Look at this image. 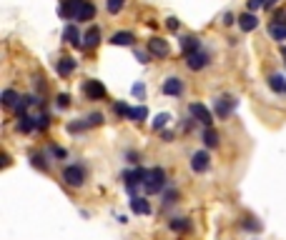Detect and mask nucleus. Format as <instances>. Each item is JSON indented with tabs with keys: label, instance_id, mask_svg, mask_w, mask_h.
<instances>
[{
	"label": "nucleus",
	"instance_id": "obj_12",
	"mask_svg": "<svg viewBox=\"0 0 286 240\" xmlns=\"http://www.w3.org/2000/svg\"><path fill=\"white\" fill-rule=\"evenodd\" d=\"M201 50V43L193 38V35H186V38H181V53L188 58V55H193V53H198Z\"/></svg>",
	"mask_w": 286,
	"mask_h": 240
},
{
	"label": "nucleus",
	"instance_id": "obj_16",
	"mask_svg": "<svg viewBox=\"0 0 286 240\" xmlns=\"http://www.w3.org/2000/svg\"><path fill=\"white\" fill-rule=\"evenodd\" d=\"M238 25H241V30H243V33H251V30H256V28H259V20H256V15H254V13H243V15L238 18Z\"/></svg>",
	"mask_w": 286,
	"mask_h": 240
},
{
	"label": "nucleus",
	"instance_id": "obj_10",
	"mask_svg": "<svg viewBox=\"0 0 286 240\" xmlns=\"http://www.w3.org/2000/svg\"><path fill=\"white\" fill-rule=\"evenodd\" d=\"M148 53L156 55V58H166L169 55V43H166V40H161V38H151L148 40Z\"/></svg>",
	"mask_w": 286,
	"mask_h": 240
},
{
	"label": "nucleus",
	"instance_id": "obj_3",
	"mask_svg": "<svg viewBox=\"0 0 286 240\" xmlns=\"http://www.w3.org/2000/svg\"><path fill=\"white\" fill-rule=\"evenodd\" d=\"M63 180H65L70 188H78V185L86 183V173H83V168H80V165H68V168L63 170Z\"/></svg>",
	"mask_w": 286,
	"mask_h": 240
},
{
	"label": "nucleus",
	"instance_id": "obj_37",
	"mask_svg": "<svg viewBox=\"0 0 286 240\" xmlns=\"http://www.w3.org/2000/svg\"><path fill=\"white\" fill-rule=\"evenodd\" d=\"M136 58H138L141 63H148V53H143V50H136Z\"/></svg>",
	"mask_w": 286,
	"mask_h": 240
},
{
	"label": "nucleus",
	"instance_id": "obj_23",
	"mask_svg": "<svg viewBox=\"0 0 286 240\" xmlns=\"http://www.w3.org/2000/svg\"><path fill=\"white\" fill-rule=\"evenodd\" d=\"M269 85H271V90H276V93H286V80H284L281 75H271V78H269Z\"/></svg>",
	"mask_w": 286,
	"mask_h": 240
},
{
	"label": "nucleus",
	"instance_id": "obj_21",
	"mask_svg": "<svg viewBox=\"0 0 286 240\" xmlns=\"http://www.w3.org/2000/svg\"><path fill=\"white\" fill-rule=\"evenodd\" d=\"M93 15H96V8H93V3H88V0H86L75 20H93Z\"/></svg>",
	"mask_w": 286,
	"mask_h": 240
},
{
	"label": "nucleus",
	"instance_id": "obj_22",
	"mask_svg": "<svg viewBox=\"0 0 286 240\" xmlns=\"http://www.w3.org/2000/svg\"><path fill=\"white\" fill-rule=\"evenodd\" d=\"M203 143H206V148H216L219 145V133L214 128H206L203 130Z\"/></svg>",
	"mask_w": 286,
	"mask_h": 240
},
{
	"label": "nucleus",
	"instance_id": "obj_36",
	"mask_svg": "<svg viewBox=\"0 0 286 240\" xmlns=\"http://www.w3.org/2000/svg\"><path fill=\"white\" fill-rule=\"evenodd\" d=\"M166 25H169V30H173V33L178 30V20H176V18H169V20H166Z\"/></svg>",
	"mask_w": 286,
	"mask_h": 240
},
{
	"label": "nucleus",
	"instance_id": "obj_14",
	"mask_svg": "<svg viewBox=\"0 0 286 240\" xmlns=\"http://www.w3.org/2000/svg\"><path fill=\"white\" fill-rule=\"evenodd\" d=\"M133 40H136V35L128 33V30H118V33L111 35V43L113 45H133Z\"/></svg>",
	"mask_w": 286,
	"mask_h": 240
},
{
	"label": "nucleus",
	"instance_id": "obj_28",
	"mask_svg": "<svg viewBox=\"0 0 286 240\" xmlns=\"http://www.w3.org/2000/svg\"><path fill=\"white\" fill-rule=\"evenodd\" d=\"M123 5H126V0H108V3H106V10L115 15V13H118L120 8H123Z\"/></svg>",
	"mask_w": 286,
	"mask_h": 240
},
{
	"label": "nucleus",
	"instance_id": "obj_15",
	"mask_svg": "<svg viewBox=\"0 0 286 240\" xmlns=\"http://www.w3.org/2000/svg\"><path fill=\"white\" fill-rule=\"evenodd\" d=\"M166 95H181V90H183V83H181V78H169L166 83H163V88H161Z\"/></svg>",
	"mask_w": 286,
	"mask_h": 240
},
{
	"label": "nucleus",
	"instance_id": "obj_13",
	"mask_svg": "<svg viewBox=\"0 0 286 240\" xmlns=\"http://www.w3.org/2000/svg\"><path fill=\"white\" fill-rule=\"evenodd\" d=\"M98 43H101V28H96V25H93V28H88V30H86V35H83V48H88V50H91V48H96Z\"/></svg>",
	"mask_w": 286,
	"mask_h": 240
},
{
	"label": "nucleus",
	"instance_id": "obj_34",
	"mask_svg": "<svg viewBox=\"0 0 286 240\" xmlns=\"http://www.w3.org/2000/svg\"><path fill=\"white\" fill-rule=\"evenodd\" d=\"M261 5H266V0H249V10H259Z\"/></svg>",
	"mask_w": 286,
	"mask_h": 240
},
{
	"label": "nucleus",
	"instance_id": "obj_32",
	"mask_svg": "<svg viewBox=\"0 0 286 240\" xmlns=\"http://www.w3.org/2000/svg\"><path fill=\"white\" fill-rule=\"evenodd\" d=\"M33 165L40 168V170H46V168H48V163L43 160V155H33Z\"/></svg>",
	"mask_w": 286,
	"mask_h": 240
},
{
	"label": "nucleus",
	"instance_id": "obj_11",
	"mask_svg": "<svg viewBox=\"0 0 286 240\" xmlns=\"http://www.w3.org/2000/svg\"><path fill=\"white\" fill-rule=\"evenodd\" d=\"M186 65H188V70H201V68H206V65H209V53L198 50V53L188 55V58H186Z\"/></svg>",
	"mask_w": 286,
	"mask_h": 240
},
{
	"label": "nucleus",
	"instance_id": "obj_40",
	"mask_svg": "<svg viewBox=\"0 0 286 240\" xmlns=\"http://www.w3.org/2000/svg\"><path fill=\"white\" fill-rule=\"evenodd\" d=\"M274 5H276V0H266V5H264V8H274Z\"/></svg>",
	"mask_w": 286,
	"mask_h": 240
},
{
	"label": "nucleus",
	"instance_id": "obj_19",
	"mask_svg": "<svg viewBox=\"0 0 286 240\" xmlns=\"http://www.w3.org/2000/svg\"><path fill=\"white\" fill-rule=\"evenodd\" d=\"M18 128H20V133H30V130H35V118H30V115H20V118H18Z\"/></svg>",
	"mask_w": 286,
	"mask_h": 240
},
{
	"label": "nucleus",
	"instance_id": "obj_2",
	"mask_svg": "<svg viewBox=\"0 0 286 240\" xmlns=\"http://www.w3.org/2000/svg\"><path fill=\"white\" fill-rule=\"evenodd\" d=\"M188 113H191V118H193V120H198V123H201L203 128H211L214 118H211L209 108H203L201 103H191V105H188Z\"/></svg>",
	"mask_w": 286,
	"mask_h": 240
},
{
	"label": "nucleus",
	"instance_id": "obj_25",
	"mask_svg": "<svg viewBox=\"0 0 286 240\" xmlns=\"http://www.w3.org/2000/svg\"><path fill=\"white\" fill-rule=\"evenodd\" d=\"M146 115H148L146 105H138V108H133V110H131V120H136V123H143Z\"/></svg>",
	"mask_w": 286,
	"mask_h": 240
},
{
	"label": "nucleus",
	"instance_id": "obj_5",
	"mask_svg": "<svg viewBox=\"0 0 286 240\" xmlns=\"http://www.w3.org/2000/svg\"><path fill=\"white\" fill-rule=\"evenodd\" d=\"M83 3H86V0H63V5L58 8L60 18H70V20H75L78 13H80V8H83Z\"/></svg>",
	"mask_w": 286,
	"mask_h": 240
},
{
	"label": "nucleus",
	"instance_id": "obj_38",
	"mask_svg": "<svg viewBox=\"0 0 286 240\" xmlns=\"http://www.w3.org/2000/svg\"><path fill=\"white\" fill-rule=\"evenodd\" d=\"M231 23H233V15L226 13V15H224V25H231Z\"/></svg>",
	"mask_w": 286,
	"mask_h": 240
},
{
	"label": "nucleus",
	"instance_id": "obj_1",
	"mask_svg": "<svg viewBox=\"0 0 286 240\" xmlns=\"http://www.w3.org/2000/svg\"><path fill=\"white\" fill-rule=\"evenodd\" d=\"M146 193H161L163 188H166V170L163 168H153L148 173V180H146Z\"/></svg>",
	"mask_w": 286,
	"mask_h": 240
},
{
	"label": "nucleus",
	"instance_id": "obj_27",
	"mask_svg": "<svg viewBox=\"0 0 286 240\" xmlns=\"http://www.w3.org/2000/svg\"><path fill=\"white\" fill-rule=\"evenodd\" d=\"M113 110H115L118 115H126V118H131V110H133V108H131L128 103H123V100H120V103H115V105H113Z\"/></svg>",
	"mask_w": 286,
	"mask_h": 240
},
{
	"label": "nucleus",
	"instance_id": "obj_33",
	"mask_svg": "<svg viewBox=\"0 0 286 240\" xmlns=\"http://www.w3.org/2000/svg\"><path fill=\"white\" fill-rule=\"evenodd\" d=\"M163 203H166V205H171V203H176V190H169L166 195H163Z\"/></svg>",
	"mask_w": 286,
	"mask_h": 240
},
{
	"label": "nucleus",
	"instance_id": "obj_31",
	"mask_svg": "<svg viewBox=\"0 0 286 240\" xmlns=\"http://www.w3.org/2000/svg\"><path fill=\"white\" fill-rule=\"evenodd\" d=\"M35 128H40V130H46V128H48V115H46V113L35 118Z\"/></svg>",
	"mask_w": 286,
	"mask_h": 240
},
{
	"label": "nucleus",
	"instance_id": "obj_9",
	"mask_svg": "<svg viewBox=\"0 0 286 240\" xmlns=\"http://www.w3.org/2000/svg\"><path fill=\"white\" fill-rule=\"evenodd\" d=\"M101 123H103V115H101V113H93V115H88L86 123H70L68 130H70V133H78V130H86V128H96V125H101Z\"/></svg>",
	"mask_w": 286,
	"mask_h": 240
},
{
	"label": "nucleus",
	"instance_id": "obj_24",
	"mask_svg": "<svg viewBox=\"0 0 286 240\" xmlns=\"http://www.w3.org/2000/svg\"><path fill=\"white\" fill-rule=\"evenodd\" d=\"M18 103H20V98H18L15 90H3V105H5V108H13V105H18Z\"/></svg>",
	"mask_w": 286,
	"mask_h": 240
},
{
	"label": "nucleus",
	"instance_id": "obj_26",
	"mask_svg": "<svg viewBox=\"0 0 286 240\" xmlns=\"http://www.w3.org/2000/svg\"><path fill=\"white\" fill-rule=\"evenodd\" d=\"M166 123H169V113H158V115L153 118V130L166 128Z\"/></svg>",
	"mask_w": 286,
	"mask_h": 240
},
{
	"label": "nucleus",
	"instance_id": "obj_7",
	"mask_svg": "<svg viewBox=\"0 0 286 240\" xmlns=\"http://www.w3.org/2000/svg\"><path fill=\"white\" fill-rule=\"evenodd\" d=\"M83 93L91 100H101V98H106V85L101 83V80H86V83H83Z\"/></svg>",
	"mask_w": 286,
	"mask_h": 240
},
{
	"label": "nucleus",
	"instance_id": "obj_29",
	"mask_svg": "<svg viewBox=\"0 0 286 240\" xmlns=\"http://www.w3.org/2000/svg\"><path fill=\"white\" fill-rule=\"evenodd\" d=\"M171 228H173L176 233H181V230H188V220H186V218H173V220H171Z\"/></svg>",
	"mask_w": 286,
	"mask_h": 240
},
{
	"label": "nucleus",
	"instance_id": "obj_6",
	"mask_svg": "<svg viewBox=\"0 0 286 240\" xmlns=\"http://www.w3.org/2000/svg\"><path fill=\"white\" fill-rule=\"evenodd\" d=\"M209 153L206 150H196L193 155H191V170L193 173H206L209 170Z\"/></svg>",
	"mask_w": 286,
	"mask_h": 240
},
{
	"label": "nucleus",
	"instance_id": "obj_8",
	"mask_svg": "<svg viewBox=\"0 0 286 240\" xmlns=\"http://www.w3.org/2000/svg\"><path fill=\"white\" fill-rule=\"evenodd\" d=\"M233 108H236V98H231V95L216 98V115L219 118H229L233 113Z\"/></svg>",
	"mask_w": 286,
	"mask_h": 240
},
{
	"label": "nucleus",
	"instance_id": "obj_30",
	"mask_svg": "<svg viewBox=\"0 0 286 240\" xmlns=\"http://www.w3.org/2000/svg\"><path fill=\"white\" fill-rule=\"evenodd\" d=\"M56 105H58L60 110H63V108H68V105H70V95H68V93H60V95L56 98Z\"/></svg>",
	"mask_w": 286,
	"mask_h": 240
},
{
	"label": "nucleus",
	"instance_id": "obj_35",
	"mask_svg": "<svg viewBox=\"0 0 286 240\" xmlns=\"http://www.w3.org/2000/svg\"><path fill=\"white\" fill-rule=\"evenodd\" d=\"M143 93H146L143 83H136V85H133V95H136V98H143Z\"/></svg>",
	"mask_w": 286,
	"mask_h": 240
},
{
	"label": "nucleus",
	"instance_id": "obj_18",
	"mask_svg": "<svg viewBox=\"0 0 286 240\" xmlns=\"http://www.w3.org/2000/svg\"><path fill=\"white\" fill-rule=\"evenodd\" d=\"M63 40L65 43H70V45H80V33H78V28L75 25H65V30H63Z\"/></svg>",
	"mask_w": 286,
	"mask_h": 240
},
{
	"label": "nucleus",
	"instance_id": "obj_4",
	"mask_svg": "<svg viewBox=\"0 0 286 240\" xmlns=\"http://www.w3.org/2000/svg\"><path fill=\"white\" fill-rule=\"evenodd\" d=\"M269 33H271V38L274 40H286V13L281 10V13H276V20L269 25Z\"/></svg>",
	"mask_w": 286,
	"mask_h": 240
},
{
	"label": "nucleus",
	"instance_id": "obj_17",
	"mask_svg": "<svg viewBox=\"0 0 286 240\" xmlns=\"http://www.w3.org/2000/svg\"><path fill=\"white\" fill-rule=\"evenodd\" d=\"M131 210L136 213V215H148L151 213V205H148V200L146 198H131Z\"/></svg>",
	"mask_w": 286,
	"mask_h": 240
},
{
	"label": "nucleus",
	"instance_id": "obj_39",
	"mask_svg": "<svg viewBox=\"0 0 286 240\" xmlns=\"http://www.w3.org/2000/svg\"><path fill=\"white\" fill-rule=\"evenodd\" d=\"M53 153H56L58 158H65V150H63V148H53Z\"/></svg>",
	"mask_w": 286,
	"mask_h": 240
},
{
	"label": "nucleus",
	"instance_id": "obj_20",
	"mask_svg": "<svg viewBox=\"0 0 286 240\" xmlns=\"http://www.w3.org/2000/svg\"><path fill=\"white\" fill-rule=\"evenodd\" d=\"M73 70H75V60L73 58H60L58 60V73L60 75H70Z\"/></svg>",
	"mask_w": 286,
	"mask_h": 240
}]
</instances>
